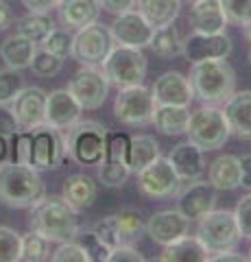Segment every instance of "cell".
<instances>
[{"mask_svg":"<svg viewBox=\"0 0 251 262\" xmlns=\"http://www.w3.org/2000/svg\"><path fill=\"white\" fill-rule=\"evenodd\" d=\"M29 227L51 243L75 241L77 232L81 229L79 212L68 206L63 196H44L31 208Z\"/></svg>","mask_w":251,"mask_h":262,"instance_id":"obj_1","label":"cell"},{"mask_svg":"<svg viewBox=\"0 0 251 262\" xmlns=\"http://www.w3.org/2000/svg\"><path fill=\"white\" fill-rule=\"evenodd\" d=\"M46 196V184L33 166L18 162L0 164V201L7 208H33Z\"/></svg>","mask_w":251,"mask_h":262,"instance_id":"obj_2","label":"cell"},{"mask_svg":"<svg viewBox=\"0 0 251 262\" xmlns=\"http://www.w3.org/2000/svg\"><path fill=\"white\" fill-rule=\"evenodd\" d=\"M188 79L194 98H199L203 105H225L236 92V72L225 59L192 63Z\"/></svg>","mask_w":251,"mask_h":262,"instance_id":"obj_3","label":"cell"},{"mask_svg":"<svg viewBox=\"0 0 251 262\" xmlns=\"http://www.w3.org/2000/svg\"><path fill=\"white\" fill-rule=\"evenodd\" d=\"M186 136L199 149L216 151L221 146H225L232 131H230L227 116H225V112L218 105H201L199 110H194L190 114Z\"/></svg>","mask_w":251,"mask_h":262,"instance_id":"obj_4","label":"cell"},{"mask_svg":"<svg viewBox=\"0 0 251 262\" xmlns=\"http://www.w3.org/2000/svg\"><path fill=\"white\" fill-rule=\"evenodd\" d=\"M105 129L96 120H79L63 131L66 153L79 166H99L105 158Z\"/></svg>","mask_w":251,"mask_h":262,"instance_id":"obj_5","label":"cell"},{"mask_svg":"<svg viewBox=\"0 0 251 262\" xmlns=\"http://www.w3.org/2000/svg\"><path fill=\"white\" fill-rule=\"evenodd\" d=\"M101 68L105 72V77H107L109 85L120 90V88L144 83L149 66H147V57H144L142 48L116 44Z\"/></svg>","mask_w":251,"mask_h":262,"instance_id":"obj_6","label":"cell"},{"mask_svg":"<svg viewBox=\"0 0 251 262\" xmlns=\"http://www.w3.org/2000/svg\"><path fill=\"white\" fill-rule=\"evenodd\" d=\"M197 238L208 249V253H223L236 249L240 243V229L232 210H210L199 219Z\"/></svg>","mask_w":251,"mask_h":262,"instance_id":"obj_7","label":"cell"},{"mask_svg":"<svg viewBox=\"0 0 251 262\" xmlns=\"http://www.w3.org/2000/svg\"><path fill=\"white\" fill-rule=\"evenodd\" d=\"M153 114H155V98L144 83L118 90L114 101V116L118 122L127 127H147L153 122Z\"/></svg>","mask_w":251,"mask_h":262,"instance_id":"obj_8","label":"cell"},{"mask_svg":"<svg viewBox=\"0 0 251 262\" xmlns=\"http://www.w3.org/2000/svg\"><path fill=\"white\" fill-rule=\"evenodd\" d=\"M116 46L111 31L105 24L92 22L87 27L79 29L77 35L72 37V53L70 57L79 66H103L111 53V48Z\"/></svg>","mask_w":251,"mask_h":262,"instance_id":"obj_9","label":"cell"},{"mask_svg":"<svg viewBox=\"0 0 251 262\" xmlns=\"http://www.w3.org/2000/svg\"><path fill=\"white\" fill-rule=\"evenodd\" d=\"M66 138L63 131L48 125L31 129V162L35 170H57L66 160Z\"/></svg>","mask_w":251,"mask_h":262,"instance_id":"obj_10","label":"cell"},{"mask_svg":"<svg viewBox=\"0 0 251 262\" xmlns=\"http://www.w3.org/2000/svg\"><path fill=\"white\" fill-rule=\"evenodd\" d=\"M70 94L77 98L83 110H99L107 101L109 81L101 66H81L68 83Z\"/></svg>","mask_w":251,"mask_h":262,"instance_id":"obj_11","label":"cell"},{"mask_svg":"<svg viewBox=\"0 0 251 262\" xmlns=\"http://www.w3.org/2000/svg\"><path fill=\"white\" fill-rule=\"evenodd\" d=\"M135 175H138V188L147 196H151V199H171V196H177L184 184L179 175L175 173L173 164L168 162V158H162V155Z\"/></svg>","mask_w":251,"mask_h":262,"instance_id":"obj_12","label":"cell"},{"mask_svg":"<svg viewBox=\"0 0 251 262\" xmlns=\"http://www.w3.org/2000/svg\"><path fill=\"white\" fill-rule=\"evenodd\" d=\"M232 39L227 33H190L184 39V57L190 63L201 61H214V59H227L232 55Z\"/></svg>","mask_w":251,"mask_h":262,"instance_id":"obj_13","label":"cell"},{"mask_svg":"<svg viewBox=\"0 0 251 262\" xmlns=\"http://www.w3.org/2000/svg\"><path fill=\"white\" fill-rule=\"evenodd\" d=\"M111 37L116 44L123 46H133V48H147L151 44L153 29L151 24L142 18V13L138 9H129L125 13L116 15V20L111 22Z\"/></svg>","mask_w":251,"mask_h":262,"instance_id":"obj_14","label":"cell"},{"mask_svg":"<svg viewBox=\"0 0 251 262\" xmlns=\"http://www.w3.org/2000/svg\"><path fill=\"white\" fill-rule=\"evenodd\" d=\"M179 201H177V210L186 214L190 221H199L210 210L216 206V188L206 182V179H194L188 182L179 190Z\"/></svg>","mask_w":251,"mask_h":262,"instance_id":"obj_15","label":"cell"},{"mask_svg":"<svg viewBox=\"0 0 251 262\" xmlns=\"http://www.w3.org/2000/svg\"><path fill=\"white\" fill-rule=\"evenodd\" d=\"M151 94L155 98V105H179V107H190L194 90L190 79L184 77L177 70H168L155 79L151 88Z\"/></svg>","mask_w":251,"mask_h":262,"instance_id":"obj_16","label":"cell"},{"mask_svg":"<svg viewBox=\"0 0 251 262\" xmlns=\"http://www.w3.org/2000/svg\"><path fill=\"white\" fill-rule=\"evenodd\" d=\"M11 112L20 129H35L46 125V92L42 88H24L11 103Z\"/></svg>","mask_w":251,"mask_h":262,"instance_id":"obj_17","label":"cell"},{"mask_svg":"<svg viewBox=\"0 0 251 262\" xmlns=\"http://www.w3.org/2000/svg\"><path fill=\"white\" fill-rule=\"evenodd\" d=\"M144 229H147V234L151 236L153 243L166 247V245L179 241L181 236L190 232V219L181 214L179 210H162L149 219Z\"/></svg>","mask_w":251,"mask_h":262,"instance_id":"obj_18","label":"cell"},{"mask_svg":"<svg viewBox=\"0 0 251 262\" xmlns=\"http://www.w3.org/2000/svg\"><path fill=\"white\" fill-rule=\"evenodd\" d=\"M83 107L79 101L70 94V90H53L46 94V125L59 131L70 129L75 122L81 120Z\"/></svg>","mask_w":251,"mask_h":262,"instance_id":"obj_19","label":"cell"},{"mask_svg":"<svg viewBox=\"0 0 251 262\" xmlns=\"http://www.w3.org/2000/svg\"><path fill=\"white\" fill-rule=\"evenodd\" d=\"M168 162L173 164L175 173L179 175L181 182H194V179H201L208 170V162H206V151L199 149L197 144H192L190 140L179 142L177 146H173L171 153H168Z\"/></svg>","mask_w":251,"mask_h":262,"instance_id":"obj_20","label":"cell"},{"mask_svg":"<svg viewBox=\"0 0 251 262\" xmlns=\"http://www.w3.org/2000/svg\"><path fill=\"white\" fill-rule=\"evenodd\" d=\"M188 22L197 33H225L230 24L221 0H192Z\"/></svg>","mask_w":251,"mask_h":262,"instance_id":"obj_21","label":"cell"},{"mask_svg":"<svg viewBox=\"0 0 251 262\" xmlns=\"http://www.w3.org/2000/svg\"><path fill=\"white\" fill-rule=\"evenodd\" d=\"M61 196L68 201V206H72L77 212H83L94 206L96 196H99V184H96L90 175H83V173L70 175L63 179Z\"/></svg>","mask_w":251,"mask_h":262,"instance_id":"obj_22","label":"cell"},{"mask_svg":"<svg viewBox=\"0 0 251 262\" xmlns=\"http://www.w3.org/2000/svg\"><path fill=\"white\" fill-rule=\"evenodd\" d=\"M59 20L66 29H83L92 22H99L101 3L99 0H61L57 5Z\"/></svg>","mask_w":251,"mask_h":262,"instance_id":"obj_23","label":"cell"},{"mask_svg":"<svg viewBox=\"0 0 251 262\" xmlns=\"http://www.w3.org/2000/svg\"><path fill=\"white\" fill-rule=\"evenodd\" d=\"M230 131L238 138H251V90L234 92L225 103Z\"/></svg>","mask_w":251,"mask_h":262,"instance_id":"obj_24","label":"cell"},{"mask_svg":"<svg viewBox=\"0 0 251 262\" xmlns=\"http://www.w3.org/2000/svg\"><path fill=\"white\" fill-rule=\"evenodd\" d=\"M35 51H37V44L15 31L13 35L5 37L3 44H0V59L7 63V68L24 70L31 66V61H33Z\"/></svg>","mask_w":251,"mask_h":262,"instance_id":"obj_25","label":"cell"},{"mask_svg":"<svg viewBox=\"0 0 251 262\" xmlns=\"http://www.w3.org/2000/svg\"><path fill=\"white\" fill-rule=\"evenodd\" d=\"M206 173L216 190H236L240 186V160L236 155H218L208 164Z\"/></svg>","mask_w":251,"mask_h":262,"instance_id":"obj_26","label":"cell"},{"mask_svg":"<svg viewBox=\"0 0 251 262\" xmlns=\"http://www.w3.org/2000/svg\"><path fill=\"white\" fill-rule=\"evenodd\" d=\"M138 11L153 29L175 24L181 11V0H138Z\"/></svg>","mask_w":251,"mask_h":262,"instance_id":"obj_27","label":"cell"},{"mask_svg":"<svg viewBox=\"0 0 251 262\" xmlns=\"http://www.w3.org/2000/svg\"><path fill=\"white\" fill-rule=\"evenodd\" d=\"M159 260L162 262H210V253L197 236L186 234L179 241L166 245Z\"/></svg>","mask_w":251,"mask_h":262,"instance_id":"obj_28","label":"cell"},{"mask_svg":"<svg viewBox=\"0 0 251 262\" xmlns=\"http://www.w3.org/2000/svg\"><path fill=\"white\" fill-rule=\"evenodd\" d=\"M190 112L188 107H179V105H155V114H153V122L159 134L164 136H181L188 127Z\"/></svg>","mask_w":251,"mask_h":262,"instance_id":"obj_29","label":"cell"},{"mask_svg":"<svg viewBox=\"0 0 251 262\" xmlns=\"http://www.w3.org/2000/svg\"><path fill=\"white\" fill-rule=\"evenodd\" d=\"M159 144L153 136H133L129 142V151H127V160L125 164L129 166L131 173H140L144 166H149L153 160L159 158Z\"/></svg>","mask_w":251,"mask_h":262,"instance_id":"obj_30","label":"cell"},{"mask_svg":"<svg viewBox=\"0 0 251 262\" xmlns=\"http://www.w3.org/2000/svg\"><path fill=\"white\" fill-rule=\"evenodd\" d=\"M15 31L20 35L29 37L31 42H35L37 46H42L46 42V37L55 31V22L48 13H35V11H29L24 18L18 20L15 24Z\"/></svg>","mask_w":251,"mask_h":262,"instance_id":"obj_31","label":"cell"},{"mask_svg":"<svg viewBox=\"0 0 251 262\" xmlns=\"http://www.w3.org/2000/svg\"><path fill=\"white\" fill-rule=\"evenodd\" d=\"M149 48L157 57H162V59H173V57L184 53V39L179 35V31L173 24H168V27H159L153 31Z\"/></svg>","mask_w":251,"mask_h":262,"instance_id":"obj_32","label":"cell"},{"mask_svg":"<svg viewBox=\"0 0 251 262\" xmlns=\"http://www.w3.org/2000/svg\"><path fill=\"white\" fill-rule=\"evenodd\" d=\"M51 260V241L37 232H27L22 234V247H20V262H42Z\"/></svg>","mask_w":251,"mask_h":262,"instance_id":"obj_33","label":"cell"},{"mask_svg":"<svg viewBox=\"0 0 251 262\" xmlns=\"http://www.w3.org/2000/svg\"><path fill=\"white\" fill-rule=\"evenodd\" d=\"M75 241L81 245V249L85 251L87 262H107L111 249L105 243H101V238L94 234V229H79Z\"/></svg>","mask_w":251,"mask_h":262,"instance_id":"obj_34","label":"cell"},{"mask_svg":"<svg viewBox=\"0 0 251 262\" xmlns=\"http://www.w3.org/2000/svg\"><path fill=\"white\" fill-rule=\"evenodd\" d=\"M114 216H116L118 234H120V241L123 243H131L135 238H140V234L144 232V227H147L142 221V214L138 210H123Z\"/></svg>","mask_w":251,"mask_h":262,"instance_id":"obj_35","label":"cell"},{"mask_svg":"<svg viewBox=\"0 0 251 262\" xmlns=\"http://www.w3.org/2000/svg\"><path fill=\"white\" fill-rule=\"evenodd\" d=\"M63 66V59H59L57 55L48 53L46 48H37L35 55H33V61H31V72H33L35 77H42V79H51L55 75H59Z\"/></svg>","mask_w":251,"mask_h":262,"instance_id":"obj_36","label":"cell"},{"mask_svg":"<svg viewBox=\"0 0 251 262\" xmlns=\"http://www.w3.org/2000/svg\"><path fill=\"white\" fill-rule=\"evenodd\" d=\"M24 88L27 85H24V77L20 75V70H0V105H11Z\"/></svg>","mask_w":251,"mask_h":262,"instance_id":"obj_37","label":"cell"},{"mask_svg":"<svg viewBox=\"0 0 251 262\" xmlns=\"http://www.w3.org/2000/svg\"><path fill=\"white\" fill-rule=\"evenodd\" d=\"M131 170L125 162H101L99 164V182L105 188H120L123 186Z\"/></svg>","mask_w":251,"mask_h":262,"instance_id":"obj_38","label":"cell"},{"mask_svg":"<svg viewBox=\"0 0 251 262\" xmlns=\"http://www.w3.org/2000/svg\"><path fill=\"white\" fill-rule=\"evenodd\" d=\"M22 234L13 227L0 225V262H20Z\"/></svg>","mask_w":251,"mask_h":262,"instance_id":"obj_39","label":"cell"},{"mask_svg":"<svg viewBox=\"0 0 251 262\" xmlns=\"http://www.w3.org/2000/svg\"><path fill=\"white\" fill-rule=\"evenodd\" d=\"M129 142H131V138L127 134L107 131V134H105V158H103V162H125L127 151H129Z\"/></svg>","mask_w":251,"mask_h":262,"instance_id":"obj_40","label":"cell"},{"mask_svg":"<svg viewBox=\"0 0 251 262\" xmlns=\"http://www.w3.org/2000/svg\"><path fill=\"white\" fill-rule=\"evenodd\" d=\"M227 22L236 27H245L251 22V0H221Z\"/></svg>","mask_w":251,"mask_h":262,"instance_id":"obj_41","label":"cell"},{"mask_svg":"<svg viewBox=\"0 0 251 262\" xmlns=\"http://www.w3.org/2000/svg\"><path fill=\"white\" fill-rule=\"evenodd\" d=\"M42 48H46V51L53 53V55H57L59 59H66V57H70V53H72V35L68 31L55 29L51 35L46 37Z\"/></svg>","mask_w":251,"mask_h":262,"instance_id":"obj_42","label":"cell"},{"mask_svg":"<svg viewBox=\"0 0 251 262\" xmlns=\"http://www.w3.org/2000/svg\"><path fill=\"white\" fill-rule=\"evenodd\" d=\"M94 234L101 238V243H105L109 249L118 247V245H123V241H120V234H118V225H116V216H105L101 219L99 223L94 225Z\"/></svg>","mask_w":251,"mask_h":262,"instance_id":"obj_43","label":"cell"},{"mask_svg":"<svg viewBox=\"0 0 251 262\" xmlns=\"http://www.w3.org/2000/svg\"><path fill=\"white\" fill-rule=\"evenodd\" d=\"M51 260L53 262H87V256L77 241H66V243H59V247L57 251H53Z\"/></svg>","mask_w":251,"mask_h":262,"instance_id":"obj_44","label":"cell"},{"mask_svg":"<svg viewBox=\"0 0 251 262\" xmlns=\"http://www.w3.org/2000/svg\"><path fill=\"white\" fill-rule=\"evenodd\" d=\"M234 216H236L240 236L251 241V194H245V196L238 199V206H236V210H234Z\"/></svg>","mask_w":251,"mask_h":262,"instance_id":"obj_45","label":"cell"},{"mask_svg":"<svg viewBox=\"0 0 251 262\" xmlns=\"http://www.w3.org/2000/svg\"><path fill=\"white\" fill-rule=\"evenodd\" d=\"M13 162L27 164L31 162V129L18 131L13 138Z\"/></svg>","mask_w":251,"mask_h":262,"instance_id":"obj_46","label":"cell"},{"mask_svg":"<svg viewBox=\"0 0 251 262\" xmlns=\"http://www.w3.org/2000/svg\"><path fill=\"white\" fill-rule=\"evenodd\" d=\"M142 260H144V256L135 247H131L129 243H123V245H118V247H114L107 258V262H142Z\"/></svg>","mask_w":251,"mask_h":262,"instance_id":"obj_47","label":"cell"},{"mask_svg":"<svg viewBox=\"0 0 251 262\" xmlns=\"http://www.w3.org/2000/svg\"><path fill=\"white\" fill-rule=\"evenodd\" d=\"M18 131H20V125H18V120H15L13 112L7 110V105H0V134L11 138L18 134Z\"/></svg>","mask_w":251,"mask_h":262,"instance_id":"obj_48","label":"cell"},{"mask_svg":"<svg viewBox=\"0 0 251 262\" xmlns=\"http://www.w3.org/2000/svg\"><path fill=\"white\" fill-rule=\"evenodd\" d=\"M101 3V9L107 11L111 15H120L129 9H135V3L138 0H99Z\"/></svg>","mask_w":251,"mask_h":262,"instance_id":"obj_49","label":"cell"},{"mask_svg":"<svg viewBox=\"0 0 251 262\" xmlns=\"http://www.w3.org/2000/svg\"><path fill=\"white\" fill-rule=\"evenodd\" d=\"M20 3L27 7L29 11L35 13H51L53 9H57V5L61 0H20Z\"/></svg>","mask_w":251,"mask_h":262,"instance_id":"obj_50","label":"cell"},{"mask_svg":"<svg viewBox=\"0 0 251 262\" xmlns=\"http://www.w3.org/2000/svg\"><path fill=\"white\" fill-rule=\"evenodd\" d=\"M240 160V186L251 190V155H242Z\"/></svg>","mask_w":251,"mask_h":262,"instance_id":"obj_51","label":"cell"},{"mask_svg":"<svg viewBox=\"0 0 251 262\" xmlns=\"http://www.w3.org/2000/svg\"><path fill=\"white\" fill-rule=\"evenodd\" d=\"M13 24V11H11V5L5 3V0H0V31L11 27Z\"/></svg>","mask_w":251,"mask_h":262,"instance_id":"obj_52","label":"cell"},{"mask_svg":"<svg viewBox=\"0 0 251 262\" xmlns=\"http://www.w3.org/2000/svg\"><path fill=\"white\" fill-rule=\"evenodd\" d=\"M210 260H216V262H227V260H236V262H245L249 260V256H242V253L236 251H223V253H216V256H210Z\"/></svg>","mask_w":251,"mask_h":262,"instance_id":"obj_53","label":"cell"},{"mask_svg":"<svg viewBox=\"0 0 251 262\" xmlns=\"http://www.w3.org/2000/svg\"><path fill=\"white\" fill-rule=\"evenodd\" d=\"M7 155H9V138L0 134V164L7 162Z\"/></svg>","mask_w":251,"mask_h":262,"instance_id":"obj_54","label":"cell"},{"mask_svg":"<svg viewBox=\"0 0 251 262\" xmlns=\"http://www.w3.org/2000/svg\"><path fill=\"white\" fill-rule=\"evenodd\" d=\"M245 37L251 42V22H249V24H245Z\"/></svg>","mask_w":251,"mask_h":262,"instance_id":"obj_55","label":"cell"},{"mask_svg":"<svg viewBox=\"0 0 251 262\" xmlns=\"http://www.w3.org/2000/svg\"><path fill=\"white\" fill-rule=\"evenodd\" d=\"M249 63H251V51H249Z\"/></svg>","mask_w":251,"mask_h":262,"instance_id":"obj_56","label":"cell"},{"mask_svg":"<svg viewBox=\"0 0 251 262\" xmlns=\"http://www.w3.org/2000/svg\"><path fill=\"white\" fill-rule=\"evenodd\" d=\"M249 260H251V249H249Z\"/></svg>","mask_w":251,"mask_h":262,"instance_id":"obj_57","label":"cell"}]
</instances>
